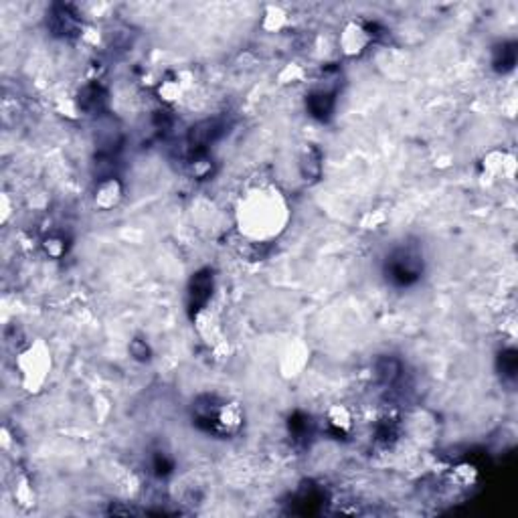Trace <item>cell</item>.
Returning <instances> with one entry per match:
<instances>
[{
  "instance_id": "7402d4cb",
  "label": "cell",
  "mask_w": 518,
  "mask_h": 518,
  "mask_svg": "<svg viewBox=\"0 0 518 518\" xmlns=\"http://www.w3.org/2000/svg\"><path fill=\"white\" fill-rule=\"evenodd\" d=\"M502 356V367L500 371L504 377H508V379H517V353L514 350H506Z\"/></svg>"
},
{
  "instance_id": "44dd1931",
  "label": "cell",
  "mask_w": 518,
  "mask_h": 518,
  "mask_svg": "<svg viewBox=\"0 0 518 518\" xmlns=\"http://www.w3.org/2000/svg\"><path fill=\"white\" fill-rule=\"evenodd\" d=\"M15 500L18 502V506L23 508H31L34 506V492H32V486L27 480H20L15 488Z\"/></svg>"
},
{
  "instance_id": "7c38bea8",
  "label": "cell",
  "mask_w": 518,
  "mask_h": 518,
  "mask_svg": "<svg viewBox=\"0 0 518 518\" xmlns=\"http://www.w3.org/2000/svg\"><path fill=\"white\" fill-rule=\"evenodd\" d=\"M217 134H219V124L215 120H205V122H198L196 126H193L189 132V144L194 150V154L203 152V148L209 146Z\"/></svg>"
},
{
  "instance_id": "ba28073f",
  "label": "cell",
  "mask_w": 518,
  "mask_h": 518,
  "mask_svg": "<svg viewBox=\"0 0 518 518\" xmlns=\"http://www.w3.org/2000/svg\"><path fill=\"white\" fill-rule=\"evenodd\" d=\"M298 160H300L298 162L300 177L304 178L306 182H316L318 178L322 177L324 158L320 148L316 144L302 146V152H300V158Z\"/></svg>"
},
{
  "instance_id": "3957f363",
  "label": "cell",
  "mask_w": 518,
  "mask_h": 518,
  "mask_svg": "<svg viewBox=\"0 0 518 518\" xmlns=\"http://www.w3.org/2000/svg\"><path fill=\"white\" fill-rule=\"evenodd\" d=\"M198 419L207 421L210 431L221 436H233L241 429L243 409L235 401H223V403L209 405L205 411L198 413Z\"/></svg>"
},
{
  "instance_id": "30bf717a",
  "label": "cell",
  "mask_w": 518,
  "mask_h": 518,
  "mask_svg": "<svg viewBox=\"0 0 518 518\" xmlns=\"http://www.w3.org/2000/svg\"><path fill=\"white\" fill-rule=\"evenodd\" d=\"M374 377L381 385L385 387H393L399 379H401V372H403V367H401V360L395 358V356H381L374 360Z\"/></svg>"
},
{
  "instance_id": "603a6c76",
  "label": "cell",
  "mask_w": 518,
  "mask_h": 518,
  "mask_svg": "<svg viewBox=\"0 0 518 518\" xmlns=\"http://www.w3.org/2000/svg\"><path fill=\"white\" fill-rule=\"evenodd\" d=\"M385 221H387V215H385L383 210H369V213L362 217V227L374 231V229L385 225Z\"/></svg>"
},
{
  "instance_id": "5b68a950",
  "label": "cell",
  "mask_w": 518,
  "mask_h": 518,
  "mask_svg": "<svg viewBox=\"0 0 518 518\" xmlns=\"http://www.w3.org/2000/svg\"><path fill=\"white\" fill-rule=\"evenodd\" d=\"M372 43V29L358 23V20H353V23H346V27L342 29L339 39L340 51L346 55V57H358L362 55L367 47Z\"/></svg>"
},
{
  "instance_id": "d6986e66",
  "label": "cell",
  "mask_w": 518,
  "mask_h": 518,
  "mask_svg": "<svg viewBox=\"0 0 518 518\" xmlns=\"http://www.w3.org/2000/svg\"><path fill=\"white\" fill-rule=\"evenodd\" d=\"M306 77V71H304V67L298 63H290L286 65L282 71H279V75H277V80L279 83H284V85H293V83H300V81H304Z\"/></svg>"
},
{
  "instance_id": "9c48e42d",
  "label": "cell",
  "mask_w": 518,
  "mask_h": 518,
  "mask_svg": "<svg viewBox=\"0 0 518 518\" xmlns=\"http://www.w3.org/2000/svg\"><path fill=\"white\" fill-rule=\"evenodd\" d=\"M484 168L490 177H500L502 175L504 178H512L517 162H514L512 154H508L504 150H492L484 158Z\"/></svg>"
},
{
  "instance_id": "8fae6325",
  "label": "cell",
  "mask_w": 518,
  "mask_h": 518,
  "mask_svg": "<svg viewBox=\"0 0 518 518\" xmlns=\"http://www.w3.org/2000/svg\"><path fill=\"white\" fill-rule=\"evenodd\" d=\"M306 108L316 120H320V122L328 120L334 112V91L318 89V91L310 94L306 99Z\"/></svg>"
},
{
  "instance_id": "6da1fadb",
  "label": "cell",
  "mask_w": 518,
  "mask_h": 518,
  "mask_svg": "<svg viewBox=\"0 0 518 518\" xmlns=\"http://www.w3.org/2000/svg\"><path fill=\"white\" fill-rule=\"evenodd\" d=\"M16 367L23 377V385L27 391H39L47 381L49 371H51V350L43 340H37L29 344L18 358Z\"/></svg>"
},
{
  "instance_id": "9a60e30c",
  "label": "cell",
  "mask_w": 518,
  "mask_h": 518,
  "mask_svg": "<svg viewBox=\"0 0 518 518\" xmlns=\"http://www.w3.org/2000/svg\"><path fill=\"white\" fill-rule=\"evenodd\" d=\"M517 61V53H514V45H506L502 43L500 47L494 51V67L498 71H508L514 67Z\"/></svg>"
},
{
  "instance_id": "277c9868",
  "label": "cell",
  "mask_w": 518,
  "mask_h": 518,
  "mask_svg": "<svg viewBox=\"0 0 518 518\" xmlns=\"http://www.w3.org/2000/svg\"><path fill=\"white\" fill-rule=\"evenodd\" d=\"M423 270L421 253L413 247H399L388 259V275L399 286H409L417 282Z\"/></svg>"
},
{
  "instance_id": "d4e9b609",
  "label": "cell",
  "mask_w": 518,
  "mask_h": 518,
  "mask_svg": "<svg viewBox=\"0 0 518 518\" xmlns=\"http://www.w3.org/2000/svg\"><path fill=\"white\" fill-rule=\"evenodd\" d=\"M130 355L134 356L136 360L146 362L150 358V346L146 344L144 340H132L130 342Z\"/></svg>"
},
{
  "instance_id": "2e32d148",
  "label": "cell",
  "mask_w": 518,
  "mask_h": 518,
  "mask_svg": "<svg viewBox=\"0 0 518 518\" xmlns=\"http://www.w3.org/2000/svg\"><path fill=\"white\" fill-rule=\"evenodd\" d=\"M184 94V83L178 80V77H172V80L162 81L160 87H158V96H160L162 101H177L180 99V96Z\"/></svg>"
},
{
  "instance_id": "8992f818",
  "label": "cell",
  "mask_w": 518,
  "mask_h": 518,
  "mask_svg": "<svg viewBox=\"0 0 518 518\" xmlns=\"http://www.w3.org/2000/svg\"><path fill=\"white\" fill-rule=\"evenodd\" d=\"M49 27L55 34H61V37H71V34L81 37L83 32L80 15L71 6H63V4L53 6V13L49 16Z\"/></svg>"
},
{
  "instance_id": "ac0fdd59",
  "label": "cell",
  "mask_w": 518,
  "mask_h": 518,
  "mask_svg": "<svg viewBox=\"0 0 518 518\" xmlns=\"http://www.w3.org/2000/svg\"><path fill=\"white\" fill-rule=\"evenodd\" d=\"M286 23H288V16L279 6H270L263 15V29H267V31H282L286 27Z\"/></svg>"
},
{
  "instance_id": "5bb4252c",
  "label": "cell",
  "mask_w": 518,
  "mask_h": 518,
  "mask_svg": "<svg viewBox=\"0 0 518 518\" xmlns=\"http://www.w3.org/2000/svg\"><path fill=\"white\" fill-rule=\"evenodd\" d=\"M210 290H213V277L209 274H196L193 277V286H191V298L194 300L196 306V314L205 310V304L209 302Z\"/></svg>"
},
{
  "instance_id": "e0dca14e",
  "label": "cell",
  "mask_w": 518,
  "mask_h": 518,
  "mask_svg": "<svg viewBox=\"0 0 518 518\" xmlns=\"http://www.w3.org/2000/svg\"><path fill=\"white\" fill-rule=\"evenodd\" d=\"M189 168H191V175L194 178L203 180V178L210 177V172H213V158L207 156L205 152H196L191 164H189Z\"/></svg>"
},
{
  "instance_id": "cb8c5ba5",
  "label": "cell",
  "mask_w": 518,
  "mask_h": 518,
  "mask_svg": "<svg viewBox=\"0 0 518 518\" xmlns=\"http://www.w3.org/2000/svg\"><path fill=\"white\" fill-rule=\"evenodd\" d=\"M57 110L61 115L65 118H71V120H75L77 115L81 113V108L80 103L75 101V99H61L59 103H57Z\"/></svg>"
},
{
  "instance_id": "484cf974",
  "label": "cell",
  "mask_w": 518,
  "mask_h": 518,
  "mask_svg": "<svg viewBox=\"0 0 518 518\" xmlns=\"http://www.w3.org/2000/svg\"><path fill=\"white\" fill-rule=\"evenodd\" d=\"M172 468V460H168V455L164 452H156V457H154V469L158 474H166Z\"/></svg>"
},
{
  "instance_id": "52a82bcc",
  "label": "cell",
  "mask_w": 518,
  "mask_h": 518,
  "mask_svg": "<svg viewBox=\"0 0 518 518\" xmlns=\"http://www.w3.org/2000/svg\"><path fill=\"white\" fill-rule=\"evenodd\" d=\"M124 196V187L115 177H106L97 182L94 193V205L99 210H112L120 205Z\"/></svg>"
},
{
  "instance_id": "7a4b0ae2",
  "label": "cell",
  "mask_w": 518,
  "mask_h": 518,
  "mask_svg": "<svg viewBox=\"0 0 518 518\" xmlns=\"http://www.w3.org/2000/svg\"><path fill=\"white\" fill-rule=\"evenodd\" d=\"M241 219L245 221L247 233L259 237L261 233L272 231V225H277L279 219V207L275 196H267L265 193H258L247 198L245 207L241 209Z\"/></svg>"
},
{
  "instance_id": "4fadbf2b",
  "label": "cell",
  "mask_w": 518,
  "mask_h": 518,
  "mask_svg": "<svg viewBox=\"0 0 518 518\" xmlns=\"http://www.w3.org/2000/svg\"><path fill=\"white\" fill-rule=\"evenodd\" d=\"M326 419L332 431L336 434H348L353 429V411L346 405H334L328 409Z\"/></svg>"
},
{
  "instance_id": "ffe728a7",
  "label": "cell",
  "mask_w": 518,
  "mask_h": 518,
  "mask_svg": "<svg viewBox=\"0 0 518 518\" xmlns=\"http://www.w3.org/2000/svg\"><path fill=\"white\" fill-rule=\"evenodd\" d=\"M43 251L47 253L49 258L61 259L67 253V243L59 235H49L47 239L43 241Z\"/></svg>"
}]
</instances>
